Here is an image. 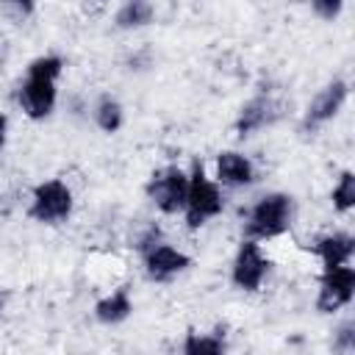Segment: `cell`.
<instances>
[{
    "mask_svg": "<svg viewBox=\"0 0 355 355\" xmlns=\"http://www.w3.org/2000/svg\"><path fill=\"white\" fill-rule=\"evenodd\" d=\"M64 72V58L58 55H36L28 69H25V80L19 83V108L28 119H47L55 111V100H58V78Z\"/></svg>",
    "mask_w": 355,
    "mask_h": 355,
    "instance_id": "6da1fadb",
    "label": "cell"
},
{
    "mask_svg": "<svg viewBox=\"0 0 355 355\" xmlns=\"http://www.w3.org/2000/svg\"><path fill=\"white\" fill-rule=\"evenodd\" d=\"M294 219V200L286 191H269L263 194L250 211H247V222H244V239H255V241H266V239H277L291 227Z\"/></svg>",
    "mask_w": 355,
    "mask_h": 355,
    "instance_id": "7a4b0ae2",
    "label": "cell"
},
{
    "mask_svg": "<svg viewBox=\"0 0 355 355\" xmlns=\"http://www.w3.org/2000/svg\"><path fill=\"white\" fill-rule=\"evenodd\" d=\"M225 211V200L219 191V183L205 175V166L200 161L191 164L189 172V191L183 202V219L189 230H200L205 222L216 219Z\"/></svg>",
    "mask_w": 355,
    "mask_h": 355,
    "instance_id": "3957f363",
    "label": "cell"
},
{
    "mask_svg": "<svg viewBox=\"0 0 355 355\" xmlns=\"http://www.w3.org/2000/svg\"><path fill=\"white\" fill-rule=\"evenodd\" d=\"M72 205H75L72 189L61 178H50V180H42L39 186H33L28 216L42 225H58L72 216Z\"/></svg>",
    "mask_w": 355,
    "mask_h": 355,
    "instance_id": "277c9868",
    "label": "cell"
},
{
    "mask_svg": "<svg viewBox=\"0 0 355 355\" xmlns=\"http://www.w3.org/2000/svg\"><path fill=\"white\" fill-rule=\"evenodd\" d=\"M186 191H189V172H183V169L175 166V164L155 169V172L150 175V180H147V186H144L147 200H150L161 214H166V216L183 211Z\"/></svg>",
    "mask_w": 355,
    "mask_h": 355,
    "instance_id": "5b68a950",
    "label": "cell"
},
{
    "mask_svg": "<svg viewBox=\"0 0 355 355\" xmlns=\"http://www.w3.org/2000/svg\"><path fill=\"white\" fill-rule=\"evenodd\" d=\"M269 266H272V261L263 255L261 244L255 239H244L236 250V258L230 266V280L241 291H258L269 275Z\"/></svg>",
    "mask_w": 355,
    "mask_h": 355,
    "instance_id": "8992f818",
    "label": "cell"
},
{
    "mask_svg": "<svg viewBox=\"0 0 355 355\" xmlns=\"http://www.w3.org/2000/svg\"><path fill=\"white\" fill-rule=\"evenodd\" d=\"M352 294H355V269L349 263L324 269L322 280H319L316 311L319 313H336L352 302Z\"/></svg>",
    "mask_w": 355,
    "mask_h": 355,
    "instance_id": "52a82bcc",
    "label": "cell"
},
{
    "mask_svg": "<svg viewBox=\"0 0 355 355\" xmlns=\"http://www.w3.org/2000/svg\"><path fill=\"white\" fill-rule=\"evenodd\" d=\"M347 94H349V86H347L344 78H333L330 83H324V86L313 94V100L308 103L302 128H305V130H316V128H322L324 122H330L333 116H338V111H341L344 103H347Z\"/></svg>",
    "mask_w": 355,
    "mask_h": 355,
    "instance_id": "ba28073f",
    "label": "cell"
},
{
    "mask_svg": "<svg viewBox=\"0 0 355 355\" xmlns=\"http://www.w3.org/2000/svg\"><path fill=\"white\" fill-rule=\"evenodd\" d=\"M283 116V103L277 97H272L269 92L266 94H255L252 100H247L241 108H239V116H236V133L239 139H247L252 136L255 130L277 122Z\"/></svg>",
    "mask_w": 355,
    "mask_h": 355,
    "instance_id": "9c48e42d",
    "label": "cell"
},
{
    "mask_svg": "<svg viewBox=\"0 0 355 355\" xmlns=\"http://www.w3.org/2000/svg\"><path fill=\"white\" fill-rule=\"evenodd\" d=\"M141 261H144L147 277L155 280V283H166V280H172L175 275H180L191 266V258L183 250H178L172 244H164V241H158L155 247L141 252Z\"/></svg>",
    "mask_w": 355,
    "mask_h": 355,
    "instance_id": "30bf717a",
    "label": "cell"
},
{
    "mask_svg": "<svg viewBox=\"0 0 355 355\" xmlns=\"http://www.w3.org/2000/svg\"><path fill=\"white\" fill-rule=\"evenodd\" d=\"M216 183L227 189H244L255 183V164L236 150H222L216 155Z\"/></svg>",
    "mask_w": 355,
    "mask_h": 355,
    "instance_id": "8fae6325",
    "label": "cell"
},
{
    "mask_svg": "<svg viewBox=\"0 0 355 355\" xmlns=\"http://www.w3.org/2000/svg\"><path fill=\"white\" fill-rule=\"evenodd\" d=\"M311 250L319 255V261H322L324 269H333V266H341V263H349L352 261L355 239L349 233H327V236L316 239Z\"/></svg>",
    "mask_w": 355,
    "mask_h": 355,
    "instance_id": "7c38bea8",
    "label": "cell"
},
{
    "mask_svg": "<svg viewBox=\"0 0 355 355\" xmlns=\"http://www.w3.org/2000/svg\"><path fill=\"white\" fill-rule=\"evenodd\" d=\"M130 313H133V300H130L128 286H119L116 291L94 302V319L100 324H122Z\"/></svg>",
    "mask_w": 355,
    "mask_h": 355,
    "instance_id": "4fadbf2b",
    "label": "cell"
},
{
    "mask_svg": "<svg viewBox=\"0 0 355 355\" xmlns=\"http://www.w3.org/2000/svg\"><path fill=\"white\" fill-rule=\"evenodd\" d=\"M180 349L186 355H219L227 349V341H225V324H216L211 333H197V330H189Z\"/></svg>",
    "mask_w": 355,
    "mask_h": 355,
    "instance_id": "5bb4252c",
    "label": "cell"
},
{
    "mask_svg": "<svg viewBox=\"0 0 355 355\" xmlns=\"http://www.w3.org/2000/svg\"><path fill=\"white\" fill-rule=\"evenodd\" d=\"M153 17H155V6L150 0H125L114 17V25L119 31H139L150 25Z\"/></svg>",
    "mask_w": 355,
    "mask_h": 355,
    "instance_id": "9a60e30c",
    "label": "cell"
},
{
    "mask_svg": "<svg viewBox=\"0 0 355 355\" xmlns=\"http://www.w3.org/2000/svg\"><path fill=\"white\" fill-rule=\"evenodd\" d=\"M92 116H94V125L103 130V133H116L125 122V108L116 97L111 94H100L94 108H92Z\"/></svg>",
    "mask_w": 355,
    "mask_h": 355,
    "instance_id": "2e32d148",
    "label": "cell"
},
{
    "mask_svg": "<svg viewBox=\"0 0 355 355\" xmlns=\"http://www.w3.org/2000/svg\"><path fill=\"white\" fill-rule=\"evenodd\" d=\"M330 200H333V208L338 214H349L355 208V175H352V169H344L338 175V183L333 186Z\"/></svg>",
    "mask_w": 355,
    "mask_h": 355,
    "instance_id": "e0dca14e",
    "label": "cell"
},
{
    "mask_svg": "<svg viewBox=\"0 0 355 355\" xmlns=\"http://www.w3.org/2000/svg\"><path fill=\"white\" fill-rule=\"evenodd\" d=\"M333 349H336V352H344V355H349V352L355 349V322H352V319H347V322H341V324L336 327Z\"/></svg>",
    "mask_w": 355,
    "mask_h": 355,
    "instance_id": "ac0fdd59",
    "label": "cell"
},
{
    "mask_svg": "<svg viewBox=\"0 0 355 355\" xmlns=\"http://www.w3.org/2000/svg\"><path fill=\"white\" fill-rule=\"evenodd\" d=\"M0 8L6 11V17L22 22V19L33 17V11H36V0H0Z\"/></svg>",
    "mask_w": 355,
    "mask_h": 355,
    "instance_id": "d6986e66",
    "label": "cell"
},
{
    "mask_svg": "<svg viewBox=\"0 0 355 355\" xmlns=\"http://www.w3.org/2000/svg\"><path fill=\"white\" fill-rule=\"evenodd\" d=\"M344 3H347V0H311V8H313V14H316L319 19L333 22V19L344 11Z\"/></svg>",
    "mask_w": 355,
    "mask_h": 355,
    "instance_id": "ffe728a7",
    "label": "cell"
},
{
    "mask_svg": "<svg viewBox=\"0 0 355 355\" xmlns=\"http://www.w3.org/2000/svg\"><path fill=\"white\" fill-rule=\"evenodd\" d=\"M161 241V227L155 225V222H150V225H144V230L136 236V250L139 252H147L150 247H155Z\"/></svg>",
    "mask_w": 355,
    "mask_h": 355,
    "instance_id": "44dd1931",
    "label": "cell"
},
{
    "mask_svg": "<svg viewBox=\"0 0 355 355\" xmlns=\"http://www.w3.org/2000/svg\"><path fill=\"white\" fill-rule=\"evenodd\" d=\"M6 141H8V116H6V114H0V153H3Z\"/></svg>",
    "mask_w": 355,
    "mask_h": 355,
    "instance_id": "7402d4cb",
    "label": "cell"
},
{
    "mask_svg": "<svg viewBox=\"0 0 355 355\" xmlns=\"http://www.w3.org/2000/svg\"><path fill=\"white\" fill-rule=\"evenodd\" d=\"M6 300H8L6 291H0V316H3V311H6Z\"/></svg>",
    "mask_w": 355,
    "mask_h": 355,
    "instance_id": "603a6c76",
    "label": "cell"
}]
</instances>
